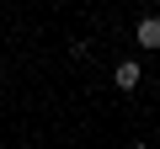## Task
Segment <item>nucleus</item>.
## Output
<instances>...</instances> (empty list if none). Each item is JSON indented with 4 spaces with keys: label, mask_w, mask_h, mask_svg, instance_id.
<instances>
[{
    "label": "nucleus",
    "mask_w": 160,
    "mask_h": 149,
    "mask_svg": "<svg viewBox=\"0 0 160 149\" xmlns=\"http://www.w3.org/2000/svg\"><path fill=\"white\" fill-rule=\"evenodd\" d=\"M133 37H139V48H160V16H144L133 27Z\"/></svg>",
    "instance_id": "1"
},
{
    "label": "nucleus",
    "mask_w": 160,
    "mask_h": 149,
    "mask_svg": "<svg viewBox=\"0 0 160 149\" xmlns=\"http://www.w3.org/2000/svg\"><path fill=\"white\" fill-rule=\"evenodd\" d=\"M112 85H118V91H133V85H139V64H133V59H123V64L112 69Z\"/></svg>",
    "instance_id": "2"
}]
</instances>
